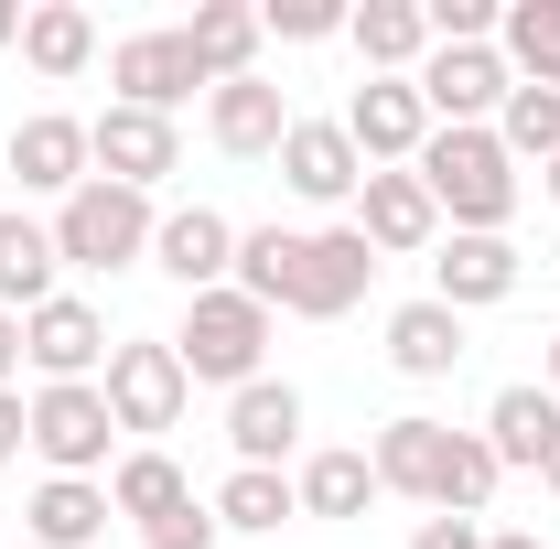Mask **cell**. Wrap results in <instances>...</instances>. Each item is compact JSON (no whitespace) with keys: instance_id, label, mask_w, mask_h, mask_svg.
Returning <instances> with one entry per match:
<instances>
[{"instance_id":"40","label":"cell","mask_w":560,"mask_h":549,"mask_svg":"<svg viewBox=\"0 0 560 549\" xmlns=\"http://www.w3.org/2000/svg\"><path fill=\"white\" fill-rule=\"evenodd\" d=\"M539 484H550V495H560V442H550V453H539Z\"/></svg>"},{"instance_id":"2","label":"cell","mask_w":560,"mask_h":549,"mask_svg":"<svg viewBox=\"0 0 560 549\" xmlns=\"http://www.w3.org/2000/svg\"><path fill=\"white\" fill-rule=\"evenodd\" d=\"M366 464H377V495H410V506H431V517H486L495 475H506V464L486 453V431H453V420H431V410L377 420Z\"/></svg>"},{"instance_id":"20","label":"cell","mask_w":560,"mask_h":549,"mask_svg":"<svg viewBox=\"0 0 560 549\" xmlns=\"http://www.w3.org/2000/svg\"><path fill=\"white\" fill-rule=\"evenodd\" d=\"M108 484H86V475H44L33 484V506H22V549H97L108 539Z\"/></svg>"},{"instance_id":"1","label":"cell","mask_w":560,"mask_h":549,"mask_svg":"<svg viewBox=\"0 0 560 549\" xmlns=\"http://www.w3.org/2000/svg\"><path fill=\"white\" fill-rule=\"evenodd\" d=\"M377 248L355 226H237V291L259 313H302V324H335L366 302Z\"/></svg>"},{"instance_id":"14","label":"cell","mask_w":560,"mask_h":549,"mask_svg":"<svg viewBox=\"0 0 560 549\" xmlns=\"http://www.w3.org/2000/svg\"><path fill=\"white\" fill-rule=\"evenodd\" d=\"M0 173H11L22 195H55V206H66L75 184L97 173V162H86V119H66V108H33L22 130L0 140Z\"/></svg>"},{"instance_id":"7","label":"cell","mask_w":560,"mask_h":549,"mask_svg":"<svg viewBox=\"0 0 560 549\" xmlns=\"http://www.w3.org/2000/svg\"><path fill=\"white\" fill-rule=\"evenodd\" d=\"M420 108H431V130H495V108H506V55L495 44H431L420 55Z\"/></svg>"},{"instance_id":"29","label":"cell","mask_w":560,"mask_h":549,"mask_svg":"<svg viewBox=\"0 0 560 549\" xmlns=\"http://www.w3.org/2000/svg\"><path fill=\"white\" fill-rule=\"evenodd\" d=\"M206 506H215V528H226V539H280V517H302L291 475H259V464H237Z\"/></svg>"},{"instance_id":"27","label":"cell","mask_w":560,"mask_h":549,"mask_svg":"<svg viewBox=\"0 0 560 549\" xmlns=\"http://www.w3.org/2000/svg\"><path fill=\"white\" fill-rule=\"evenodd\" d=\"M108 506H119V517H140V528H162L173 506H195V484H184V464H173L162 442H140V453H119V464H108Z\"/></svg>"},{"instance_id":"5","label":"cell","mask_w":560,"mask_h":549,"mask_svg":"<svg viewBox=\"0 0 560 549\" xmlns=\"http://www.w3.org/2000/svg\"><path fill=\"white\" fill-rule=\"evenodd\" d=\"M151 226H162L151 195L86 173L66 206H55V259H66V270H140V259H151Z\"/></svg>"},{"instance_id":"32","label":"cell","mask_w":560,"mask_h":549,"mask_svg":"<svg viewBox=\"0 0 560 549\" xmlns=\"http://www.w3.org/2000/svg\"><path fill=\"white\" fill-rule=\"evenodd\" d=\"M259 22H270L280 44H335V33H346V0H270Z\"/></svg>"},{"instance_id":"3","label":"cell","mask_w":560,"mask_h":549,"mask_svg":"<svg viewBox=\"0 0 560 549\" xmlns=\"http://www.w3.org/2000/svg\"><path fill=\"white\" fill-rule=\"evenodd\" d=\"M410 173L431 184V206H442V237H506V215H517V162H506L495 130H431Z\"/></svg>"},{"instance_id":"10","label":"cell","mask_w":560,"mask_h":549,"mask_svg":"<svg viewBox=\"0 0 560 549\" xmlns=\"http://www.w3.org/2000/svg\"><path fill=\"white\" fill-rule=\"evenodd\" d=\"M108 442H119V420H108V388L86 377V388H33V453H44V475H86L108 464Z\"/></svg>"},{"instance_id":"38","label":"cell","mask_w":560,"mask_h":549,"mask_svg":"<svg viewBox=\"0 0 560 549\" xmlns=\"http://www.w3.org/2000/svg\"><path fill=\"white\" fill-rule=\"evenodd\" d=\"M486 549H550L539 528H486Z\"/></svg>"},{"instance_id":"33","label":"cell","mask_w":560,"mask_h":549,"mask_svg":"<svg viewBox=\"0 0 560 549\" xmlns=\"http://www.w3.org/2000/svg\"><path fill=\"white\" fill-rule=\"evenodd\" d=\"M431 44H495V0H420Z\"/></svg>"},{"instance_id":"9","label":"cell","mask_w":560,"mask_h":549,"mask_svg":"<svg viewBox=\"0 0 560 549\" xmlns=\"http://www.w3.org/2000/svg\"><path fill=\"white\" fill-rule=\"evenodd\" d=\"M108 86H119V108H151V119H173L184 97H215V75L195 66L184 22H162V33H130V44H108Z\"/></svg>"},{"instance_id":"13","label":"cell","mask_w":560,"mask_h":549,"mask_svg":"<svg viewBox=\"0 0 560 549\" xmlns=\"http://www.w3.org/2000/svg\"><path fill=\"white\" fill-rule=\"evenodd\" d=\"M151 270L184 280V302L195 291H226L237 280V226L215 206H162V226H151Z\"/></svg>"},{"instance_id":"31","label":"cell","mask_w":560,"mask_h":549,"mask_svg":"<svg viewBox=\"0 0 560 549\" xmlns=\"http://www.w3.org/2000/svg\"><path fill=\"white\" fill-rule=\"evenodd\" d=\"M495 140H506V162H560V97L550 86H506Z\"/></svg>"},{"instance_id":"41","label":"cell","mask_w":560,"mask_h":549,"mask_svg":"<svg viewBox=\"0 0 560 549\" xmlns=\"http://www.w3.org/2000/svg\"><path fill=\"white\" fill-rule=\"evenodd\" d=\"M539 184H550V206H560V162H539Z\"/></svg>"},{"instance_id":"17","label":"cell","mask_w":560,"mask_h":549,"mask_svg":"<svg viewBox=\"0 0 560 549\" xmlns=\"http://www.w3.org/2000/svg\"><path fill=\"white\" fill-rule=\"evenodd\" d=\"M226 453L259 464V475H280V464L302 453V388H291V377H248V388L226 399Z\"/></svg>"},{"instance_id":"19","label":"cell","mask_w":560,"mask_h":549,"mask_svg":"<svg viewBox=\"0 0 560 549\" xmlns=\"http://www.w3.org/2000/svg\"><path fill=\"white\" fill-rule=\"evenodd\" d=\"M517 280H528V259H517L506 237H442V248H431V302H453V313L517 302Z\"/></svg>"},{"instance_id":"18","label":"cell","mask_w":560,"mask_h":549,"mask_svg":"<svg viewBox=\"0 0 560 549\" xmlns=\"http://www.w3.org/2000/svg\"><path fill=\"white\" fill-rule=\"evenodd\" d=\"M206 140L226 162H280V140H291V97H280L270 75H237V86H215L206 97Z\"/></svg>"},{"instance_id":"22","label":"cell","mask_w":560,"mask_h":549,"mask_svg":"<svg viewBox=\"0 0 560 549\" xmlns=\"http://www.w3.org/2000/svg\"><path fill=\"white\" fill-rule=\"evenodd\" d=\"M55 215H22V206H0V313H44L55 302Z\"/></svg>"},{"instance_id":"8","label":"cell","mask_w":560,"mask_h":549,"mask_svg":"<svg viewBox=\"0 0 560 549\" xmlns=\"http://www.w3.org/2000/svg\"><path fill=\"white\" fill-rule=\"evenodd\" d=\"M108 313L86 302V291H55L44 313H22V366L44 377V388H86V377H108Z\"/></svg>"},{"instance_id":"39","label":"cell","mask_w":560,"mask_h":549,"mask_svg":"<svg viewBox=\"0 0 560 549\" xmlns=\"http://www.w3.org/2000/svg\"><path fill=\"white\" fill-rule=\"evenodd\" d=\"M11 44H22V0H0V55H11Z\"/></svg>"},{"instance_id":"25","label":"cell","mask_w":560,"mask_h":549,"mask_svg":"<svg viewBox=\"0 0 560 549\" xmlns=\"http://www.w3.org/2000/svg\"><path fill=\"white\" fill-rule=\"evenodd\" d=\"M388 366H399V377H453V366H464V313L431 302V291L399 302V313H388Z\"/></svg>"},{"instance_id":"11","label":"cell","mask_w":560,"mask_h":549,"mask_svg":"<svg viewBox=\"0 0 560 549\" xmlns=\"http://www.w3.org/2000/svg\"><path fill=\"white\" fill-rule=\"evenodd\" d=\"M86 162H97V184L162 195V173H184V130L151 119V108H119V97H108V119H86Z\"/></svg>"},{"instance_id":"24","label":"cell","mask_w":560,"mask_h":549,"mask_svg":"<svg viewBox=\"0 0 560 549\" xmlns=\"http://www.w3.org/2000/svg\"><path fill=\"white\" fill-rule=\"evenodd\" d=\"M184 44H195V66H206L215 86H237V75H259V44H270V22H259V0H195Z\"/></svg>"},{"instance_id":"23","label":"cell","mask_w":560,"mask_h":549,"mask_svg":"<svg viewBox=\"0 0 560 549\" xmlns=\"http://www.w3.org/2000/svg\"><path fill=\"white\" fill-rule=\"evenodd\" d=\"M22 66L44 75V86L86 75L97 66V11H86V0H33V11H22Z\"/></svg>"},{"instance_id":"21","label":"cell","mask_w":560,"mask_h":549,"mask_svg":"<svg viewBox=\"0 0 560 549\" xmlns=\"http://www.w3.org/2000/svg\"><path fill=\"white\" fill-rule=\"evenodd\" d=\"M550 442H560V399L539 388V377H517V388H495V399H486V453L506 464V475H539Z\"/></svg>"},{"instance_id":"6","label":"cell","mask_w":560,"mask_h":549,"mask_svg":"<svg viewBox=\"0 0 560 549\" xmlns=\"http://www.w3.org/2000/svg\"><path fill=\"white\" fill-rule=\"evenodd\" d=\"M108 420L130 431V442H162L173 420H184V399H195V377H184V355H173V335H119L108 344Z\"/></svg>"},{"instance_id":"36","label":"cell","mask_w":560,"mask_h":549,"mask_svg":"<svg viewBox=\"0 0 560 549\" xmlns=\"http://www.w3.org/2000/svg\"><path fill=\"white\" fill-rule=\"evenodd\" d=\"M22 453H33V399L0 388V464H22Z\"/></svg>"},{"instance_id":"28","label":"cell","mask_w":560,"mask_h":549,"mask_svg":"<svg viewBox=\"0 0 560 549\" xmlns=\"http://www.w3.org/2000/svg\"><path fill=\"white\" fill-rule=\"evenodd\" d=\"M495 55L517 86H550L560 97V0H506L495 11Z\"/></svg>"},{"instance_id":"37","label":"cell","mask_w":560,"mask_h":549,"mask_svg":"<svg viewBox=\"0 0 560 549\" xmlns=\"http://www.w3.org/2000/svg\"><path fill=\"white\" fill-rule=\"evenodd\" d=\"M0 388H22V313H0Z\"/></svg>"},{"instance_id":"12","label":"cell","mask_w":560,"mask_h":549,"mask_svg":"<svg viewBox=\"0 0 560 549\" xmlns=\"http://www.w3.org/2000/svg\"><path fill=\"white\" fill-rule=\"evenodd\" d=\"M346 140H355V162H366V173H410L420 140H431L420 86H410V75H366V86L346 97Z\"/></svg>"},{"instance_id":"15","label":"cell","mask_w":560,"mask_h":549,"mask_svg":"<svg viewBox=\"0 0 560 549\" xmlns=\"http://www.w3.org/2000/svg\"><path fill=\"white\" fill-rule=\"evenodd\" d=\"M280 184L302 195V206H355L366 195V162H355V140H346V119H291V140H280Z\"/></svg>"},{"instance_id":"35","label":"cell","mask_w":560,"mask_h":549,"mask_svg":"<svg viewBox=\"0 0 560 549\" xmlns=\"http://www.w3.org/2000/svg\"><path fill=\"white\" fill-rule=\"evenodd\" d=\"M410 549H486V517H420Z\"/></svg>"},{"instance_id":"16","label":"cell","mask_w":560,"mask_h":549,"mask_svg":"<svg viewBox=\"0 0 560 549\" xmlns=\"http://www.w3.org/2000/svg\"><path fill=\"white\" fill-rule=\"evenodd\" d=\"M355 237H366L377 259H420V248H442V206H431V184H420V173H366V195H355Z\"/></svg>"},{"instance_id":"4","label":"cell","mask_w":560,"mask_h":549,"mask_svg":"<svg viewBox=\"0 0 560 549\" xmlns=\"http://www.w3.org/2000/svg\"><path fill=\"white\" fill-rule=\"evenodd\" d=\"M173 355H184V377L195 388H248V377H270V313L226 280V291H195L184 302V324H173Z\"/></svg>"},{"instance_id":"34","label":"cell","mask_w":560,"mask_h":549,"mask_svg":"<svg viewBox=\"0 0 560 549\" xmlns=\"http://www.w3.org/2000/svg\"><path fill=\"white\" fill-rule=\"evenodd\" d=\"M215 539H226V528H215V506H206V495H195V506H173L162 528H140V549H215Z\"/></svg>"},{"instance_id":"30","label":"cell","mask_w":560,"mask_h":549,"mask_svg":"<svg viewBox=\"0 0 560 549\" xmlns=\"http://www.w3.org/2000/svg\"><path fill=\"white\" fill-rule=\"evenodd\" d=\"M291 495H302V517H366L377 506V464L366 453H302V475H291Z\"/></svg>"},{"instance_id":"42","label":"cell","mask_w":560,"mask_h":549,"mask_svg":"<svg viewBox=\"0 0 560 549\" xmlns=\"http://www.w3.org/2000/svg\"><path fill=\"white\" fill-rule=\"evenodd\" d=\"M539 388H550V399H560V344H550V377H539Z\"/></svg>"},{"instance_id":"26","label":"cell","mask_w":560,"mask_h":549,"mask_svg":"<svg viewBox=\"0 0 560 549\" xmlns=\"http://www.w3.org/2000/svg\"><path fill=\"white\" fill-rule=\"evenodd\" d=\"M346 44L366 55V75H420L431 11H420V0H366V11H346Z\"/></svg>"}]
</instances>
